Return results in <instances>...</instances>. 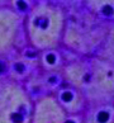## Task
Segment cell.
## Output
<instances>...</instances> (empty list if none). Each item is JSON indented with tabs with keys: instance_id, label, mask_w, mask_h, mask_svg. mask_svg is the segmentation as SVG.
<instances>
[{
	"instance_id": "obj_9",
	"label": "cell",
	"mask_w": 114,
	"mask_h": 123,
	"mask_svg": "<svg viewBox=\"0 0 114 123\" xmlns=\"http://www.w3.org/2000/svg\"><path fill=\"white\" fill-rule=\"evenodd\" d=\"M66 123H74V122H72V121H67Z\"/></svg>"
},
{
	"instance_id": "obj_8",
	"label": "cell",
	"mask_w": 114,
	"mask_h": 123,
	"mask_svg": "<svg viewBox=\"0 0 114 123\" xmlns=\"http://www.w3.org/2000/svg\"><path fill=\"white\" fill-rule=\"evenodd\" d=\"M15 69H18V71H23V65H15Z\"/></svg>"
},
{
	"instance_id": "obj_5",
	"label": "cell",
	"mask_w": 114,
	"mask_h": 123,
	"mask_svg": "<svg viewBox=\"0 0 114 123\" xmlns=\"http://www.w3.org/2000/svg\"><path fill=\"white\" fill-rule=\"evenodd\" d=\"M62 98H63V100H70L72 98V95H71V93H65L62 95Z\"/></svg>"
},
{
	"instance_id": "obj_7",
	"label": "cell",
	"mask_w": 114,
	"mask_h": 123,
	"mask_svg": "<svg viewBox=\"0 0 114 123\" xmlns=\"http://www.w3.org/2000/svg\"><path fill=\"white\" fill-rule=\"evenodd\" d=\"M4 71H5V65H4L3 62H0V74L4 72Z\"/></svg>"
},
{
	"instance_id": "obj_1",
	"label": "cell",
	"mask_w": 114,
	"mask_h": 123,
	"mask_svg": "<svg viewBox=\"0 0 114 123\" xmlns=\"http://www.w3.org/2000/svg\"><path fill=\"white\" fill-rule=\"evenodd\" d=\"M34 23H36V25L41 27V28H46V27L48 25V20L47 19H41V18H39V19H37Z\"/></svg>"
},
{
	"instance_id": "obj_6",
	"label": "cell",
	"mask_w": 114,
	"mask_h": 123,
	"mask_svg": "<svg viewBox=\"0 0 114 123\" xmlns=\"http://www.w3.org/2000/svg\"><path fill=\"white\" fill-rule=\"evenodd\" d=\"M47 60H48V62H53L54 61V56H53V55H48Z\"/></svg>"
},
{
	"instance_id": "obj_2",
	"label": "cell",
	"mask_w": 114,
	"mask_h": 123,
	"mask_svg": "<svg viewBox=\"0 0 114 123\" xmlns=\"http://www.w3.org/2000/svg\"><path fill=\"white\" fill-rule=\"evenodd\" d=\"M108 118H109V116H108V113H105V112H100L99 114H98V121H99L100 123L107 122Z\"/></svg>"
},
{
	"instance_id": "obj_3",
	"label": "cell",
	"mask_w": 114,
	"mask_h": 123,
	"mask_svg": "<svg viewBox=\"0 0 114 123\" xmlns=\"http://www.w3.org/2000/svg\"><path fill=\"white\" fill-rule=\"evenodd\" d=\"M12 118H13V121H14V122H18V123H20L22 119H23V117L19 114V113H18V114H13Z\"/></svg>"
},
{
	"instance_id": "obj_4",
	"label": "cell",
	"mask_w": 114,
	"mask_h": 123,
	"mask_svg": "<svg viewBox=\"0 0 114 123\" xmlns=\"http://www.w3.org/2000/svg\"><path fill=\"white\" fill-rule=\"evenodd\" d=\"M104 14H105V15H112L113 14L112 8L110 6H105V8H104Z\"/></svg>"
}]
</instances>
